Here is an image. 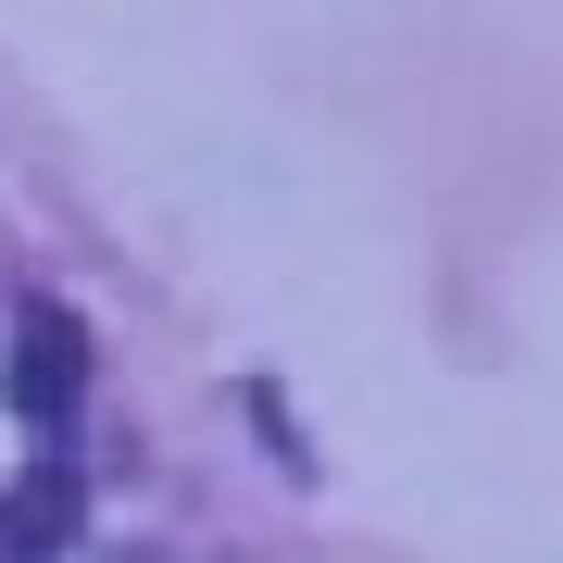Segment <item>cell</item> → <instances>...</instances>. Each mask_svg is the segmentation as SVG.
<instances>
[{
    "label": "cell",
    "instance_id": "obj_1",
    "mask_svg": "<svg viewBox=\"0 0 563 563\" xmlns=\"http://www.w3.org/2000/svg\"><path fill=\"white\" fill-rule=\"evenodd\" d=\"M76 388H88V325L63 301H25L13 313V401L51 426V413H76Z\"/></svg>",
    "mask_w": 563,
    "mask_h": 563
},
{
    "label": "cell",
    "instance_id": "obj_2",
    "mask_svg": "<svg viewBox=\"0 0 563 563\" xmlns=\"http://www.w3.org/2000/svg\"><path fill=\"white\" fill-rule=\"evenodd\" d=\"M63 539H76V463L38 451L13 488H0V551H13V563H51Z\"/></svg>",
    "mask_w": 563,
    "mask_h": 563
}]
</instances>
